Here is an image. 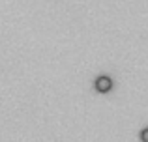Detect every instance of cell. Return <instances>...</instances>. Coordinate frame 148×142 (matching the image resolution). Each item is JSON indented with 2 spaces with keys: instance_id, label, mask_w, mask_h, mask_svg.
I'll list each match as a JSON object with an SVG mask.
<instances>
[{
  "instance_id": "6da1fadb",
  "label": "cell",
  "mask_w": 148,
  "mask_h": 142,
  "mask_svg": "<svg viewBox=\"0 0 148 142\" xmlns=\"http://www.w3.org/2000/svg\"><path fill=\"white\" fill-rule=\"evenodd\" d=\"M94 86H96V90H98L99 94H107V92L112 90V80L103 75V77H98V79H96Z\"/></svg>"
},
{
  "instance_id": "7a4b0ae2",
  "label": "cell",
  "mask_w": 148,
  "mask_h": 142,
  "mask_svg": "<svg viewBox=\"0 0 148 142\" xmlns=\"http://www.w3.org/2000/svg\"><path fill=\"white\" fill-rule=\"evenodd\" d=\"M141 140H143V142H148V127L141 131Z\"/></svg>"
}]
</instances>
